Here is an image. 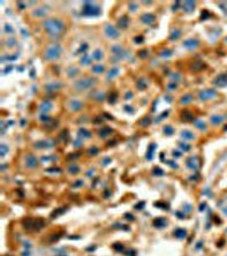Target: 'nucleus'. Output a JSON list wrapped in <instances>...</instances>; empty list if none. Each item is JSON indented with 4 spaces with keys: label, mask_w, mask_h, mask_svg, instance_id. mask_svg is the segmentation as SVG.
Returning a JSON list of instances; mask_svg holds the SVG:
<instances>
[{
    "label": "nucleus",
    "mask_w": 227,
    "mask_h": 256,
    "mask_svg": "<svg viewBox=\"0 0 227 256\" xmlns=\"http://www.w3.org/2000/svg\"><path fill=\"white\" fill-rule=\"evenodd\" d=\"M43 28L50 36H59L66 30L65 22L58 17H48L43 22Z\"/></svg>",
    "instance_id": "f257e3e1"
},
{
    "label": "nucleus",
    "mask_w": 227,
    "mask_h": 256,
    "mask_svg": "<svg viewBox=\"0 0 227 256\" xmlns=\"http://www.w3.org/2000/svg\"><path fill=\"white\" fill-rule=\"evenodd\" d=\"M96 82H97V80L94 78V77H83V78H80V80L75 81L73 87L76 91H86L88 89L94 88Z\"/></svg>",
    "instance_id": "f03ea898"
},
{
    "label": "nucleus",
    "mask_w": 227,
    "mask_h": 256,
    "mask_svg": "<svg viewBox=\"0 0 227 256\" xmlns=\"http://www.w3.org/2000/svg\"><path fill=\"white\" fill-rule=\"evenodd\" d=\"M24 229L28 231H39L40 229H43L44 226V221L40 218H25L22 221Z\"/></svg>",
    "instance_id": "7ed1b4c3"
},
{
    "label": "nucleus",
    "mask_w": 227,
    "mask_h": 256,
    "mask_svg": "<svg viewBox=\"0 0 227 256\" xmlns=\"http://www.w3.org/2000/svg\"><path fill=\"white\" fill-rule=\"evenodd\" d=\"M62 53V47L59 44H52L48 46L44 53V58L46 60H56Z\"/></svg>",
    "instance_id": "20e7f679"
},
{
    "label": "nucleus",
    "mask_w": 227,
    "mask_h": 256,
    "mask_svg": "<svg viewBox=\"0 0 227 256\" xmlns=\"http://www.w3.org/2000/svg\"><path fill=\"white\" fill-rule=\"evenodd\" d=\"M102 13L100 6L91 3V1H86L82 7V14L86 16H97Z\"/></svg>",
    "instance_id": "39448f33"
},
{
    "label": "nucleus",
    "mask_w": 227,
    "mask_h": 256,
    "mask_svg": "<svg viewBox=\"0 0 227 256\" xmlns=\"http://www.w3.org/2000/svg\"><path fill=\"white\" fill-rule=\"evenodd\" d=\"M104 31H105V35L108 38H112V39H117L120 36L118 29H117L114 25H112V24H106L104 27Z\"/></svg>",
    "instance_id": "423d86ee"
},
{
    "label": "nucleus",
    "mask_w": 227,
    "mask_h": 256,
    "mask_svg": "<svg viewBox=\"0 0 227 256\" xmlns=\"http://www.w3.org/2000/svg\"><path fill=\"white\" fill-rule=\"evenodd\" d=\"M217 96L216 90L213 89H205L202 90L200 94H198V97H200L201 100H209V99H213Z\"/></svg>",
    "instance_id": "0eeeda50"
},
{
    "label": "nucleus",
    "mask_w": 227,
    "mask_h": 256,
    "mask_svg": "<svg viewBox=\"0 0 227 256\" xmlns=\"http://www.w3.org/2000/svg\"><path fill=\"white\" fill-rule=\"evenodd\" d=\"M64 87V84L61 82H58V81H54V82H51V83H47L44 85V89L47 91V92H54L56 90H59Z\"/></svg>",
    "instance_id": "6e6552de"
},
{
    "label": "nucleus",
    "mask_w": 227,
    "mask_h": 256,
    "mask_svg": "<svg viewBox=\"0 0 227 256\" xmlns=\"http://www.w3.org/2000/svg\"><path fill=\"white\" fill-rule=\"evenodd\" d=\"M198 45H200V42L197 39H194V38H189V39H186L183 42V47L187 49V50H195Z\"/></svg>",
    "instance_id": "1a4fd4ad"
},
{
    "label": "nucleus",
    "mask_w": 227,
    "mask_h": 256,
    "mask_svg": "<svg viewBox=\"0 0 227 256\" xmlns=\"http://www.w3.org/2000/svg\"><path fill=\"white\" fill-rule=\"evenodd\" d=\"M213 83L217 87H226L227 85V75L226 74H220L216 77V80L213 81Z\"/></svg>",
    "instance_id": "9d476101"
},
{
    "label": "nucleus",
    "mask_w": 227,
    "mask_h": 256,
    "mask_svg": "<svg viewBox=\"0 0 227 256\" xmlns=\"http://www.w3.org/2000/svg\"><path fill=\"white\" fill-rule=\"evenodd\" d=\"M25 163H27V166L30 167V168H34L38 165V162H37V159L34 155H28L27 158H25Z\"/></svg>",
    "instance_id": "9b49d317"
},
{
    "label": "nucleus",
    "mask_w": 227,
    "mask_h": 256,
    "mask_svg": "<svg viewBox=\"0 0 227 256\" xmlns=\"http://www.w3.org/2000/svg\"><path fill=\"white\" fill-rule=\"evenodd\" d=\"M53 147V143L50 141H38L35 143V148L37 149H50Z\"/></svg>",
    "instance_id": "f8f14e48"
},
{
    "label": "nucleus",
    "mask_w": 227,
    "mask_h": 256,
    "mask_svg": "<svg viewBox=\"0 0 227 256\" xmlns=\"http://www.w3.org/2000/svg\"><path fill=\"white\" fill-rule=\"evenodd\" d=\"M155 20H156V16L153 14H144L141 16V21L144 24H151L155 22Z\"/></svg>",
    "instance_id": "ddd939ff"
},
{
    "label": "nucleus",
    "mask_w": 227,
    "mask_h": 256,
    "mask_svg": "<svg viewBox=\"0 0 227 256\" xmlns=\"http://www.w3.org/2000/svg\"><path fill=\"white\" fill-rule=\"evenodd\" d=\"M69 107L73 112H77L80 111L82 107H83V104L80 102V100H76V99H73L70 103H69Z\"/></svg>",
    "instance_id": "4468645a"
},
{
    "label": "nucleus",
    "mask_w": 227,
    "mask_h": 256,
    "mask_svg": "<svg viewBox=\"0 0 227 256\" xmlns=\"http://www.w3.org/2000/svg\"><path fill=\"white\" fill-rule=\"evenodd\" d=\"M195 1H185L182 5V8L186 13H191L195 9Z\"/></svg>",
    "instance_id": "2eb2a0df"
},
{
    "label": "nucleus",
    "mask_w": 227,
    "mask_h": 256,
    "mask_svg": "<svg viewBox=\"0 0 227 256\" xmlns=\"http://www.w3.org/2000/svg\"><path fill=\"white\" fill-rule=\"evenodd\" d=\"M46 14H47V9L45 8V6H43V7H38V8H36V9L33 12V15L36 16V17H43V16H45Z\"/></svg>",
    "instance_id": "dca6fc26"
},
{
    "label": "nucleus",
    "mask_w": 227,
    "mask_h": 256,
    "mask_svg": "<svg viewBox=\"0 0 227 256\" xmlns=\"http://www.w3.org/2000/svg\"><path fill=\"white\" fill-rule=\"evenodd\" d=\"M205 67H206V65H205V63H203V61H195V63H192V65H191V69H192L194 72H200V70L204 69Z\"/></svg>",
    "instance_id": "f3484780"
},
{
    "label": "nucleus",
    "mask_w": 227,
    "mask_h": 256,
    "mask_svg": "<svg viewBox=\"0 0 227 256\" xmlns=\"http://www.w3.org/2000/svg\"><path fill=\"white\" fill-rule=\"evenodd\" d=\"M187 164H188V167H190L192 170H196L198 167V158L196 156H192L187 160Z\"/></svg>",
    "instance_id": "a211bd4d"
},
{
    "label": "nucleus",
    "mask_w": 227,
    "mask_h": 256,
    "mask_svg": "<svg viewBox=\"0 0 227 256\" xmlns=\"http://www.w3.org/2000/svg\"><path fill=\"white\" fill-rule=\"evenodd\" d=\"M181 117H182V120L186 121V122L194 121V119H195L194 114H192L191 112H189V111H183V112H182V114H181Z\"/></svg>",
    "instance_id": "6ab92c4d"
},
{
    "label": "nucleus",
    "mask_w": 227,
    "mask_h": 256,
    "mask_svg": "<svg viewBox=\"0 0 227 256\" xmlns=\"http://www.w3.org/2000/svg\"><path fill=\"white\" fill-rule=\"evenodd\" d=\"M128 23H129V19H128V16H126V15H122V16L118 20V25H119L120 28H122V29H125V28L128 27Z\"/></svg>",
    "instance_id": "aec40b11"
},
{
    "label": "nucleus",
    "mask_w": 227,
    "mask_h": 256,
    "mask_svg": "<svg viewBox=\"0 0 227 256\" xmlns=\"http://www.w3.org/2000/svg\"><path fill=\"white\" fill-rule=\"evenodd\" d=\"M39 108H40L42 112H45V113H46V112H48V111L52 108V104H51V102L45 100V102H43V103L40 104Z\"/></svg>",
    "instance_id": "412c9836"
},
{
    "label": "nucleus",
    "mask_w": 227,
    "mask_h": 256,
    "mask_svg": "<svg viewBox=\"0 0 227 256\" xmlns=\"http://www.w3.org/2000/svg\"><path fill=\"white\" fill-rule=\"evenodd\" d=\"M191 100H192V96H191L190 94H186V95H183V96L181 97V99H180V104H181V105H186V104H189Z\"/></svg>",
    "instance_id": "4be33fe9"
},
{
    "label": "nucleus",
    "mask_w": 227,
    "mask_h": 256,
    "mask_svg": "<svg viewBox=\"0 0 227 256\" xmlns=\"http://www.w3.org/2000/svg\"><path fill=\"white\" fill-rule=\"evenodd\" d=\"M117 99H118V94H117V91H112V92L108 95V98H107V100H108L110 104H115Z\"/></svg>",
    "instance_id": "5701e85b"
},
{
    "label": "nucleus",
    "mask_w": 227,
    "mask_h": 256,
    "mask_svg": "<svg viewBox=\"0 0 227 256\" xmlns=\"http://www.w3.org/2000/svg\"><path fill=\"white\" fill-rule=\"evenodd\" d=\"M147 87H148V83H147V81H145L144 78H139V80L137 81V88H138L139 90H144Z\"/></svg>",
    "instance_id": "b1692460"
},
{
    "label": "nucleus",
    "mask_w": 227,
    "mask_h": 256,
    "mask_svg": "<svg viewBox=\"0 0 227 256\" xmlns=\"http://www.w3.org/2000/svg\"><path fill=\"white\" fill-rule=\"evenodd\" d=\"M104 66L103 65H100V64H97V65H95V66H92V68H91V70L94 72V73H96V74H99V73H103L104 72Z\"/></svg>",
    "instance_id": "393cba45"
},
{
    "label": "nucleus",
    "mask_w": 227,
    "mask_h": 256,
    "mask_svg": "<svg viewBox=\"0 0 227 256\" xmlns=\"http://www.w3.org/2000/svg\"><path fill=\"white\" fill-rule=\"evenodd\" d=\"M90 63H91V57H89L87 53H84L83 57L81 58V64H83V65H89Z\"/></svg>",
    "instance_id": "a878e982"
},
{
    "label": "nucleus",
    "mask_w": 227,
    "mask_h": 256,
    "mask_svg": "<svg viewBox=\"0 0 227 256\" xmlns=\"http://www.w3.org/2000/svg\"><path fill=\"white\" fill-rule=\"evenodd\" d=\"M181 136L183 138H186V140H192L194 138V134L191 132H189V130H182L181 132Z\"/></svg>",
    "instance_id": "bb28decb"
},
{
    "label": "nucleus",
    "mask_w": 227,
    "mask_h": 256,
    "mask_svg": "<svg viewBox=\"0 0 227 256\" xmlns=\"http://www.w3.org/2000/svg\"><path fill=\"white\" fill-rule=\"evenodd\" d=\"M174 234H175V237L177 238H179V239H182V238H185L186 237V231L183 230V229H178V230H175L174 231Z\"/></svg>",
    "instance_id": "cd10ccee"
},
{
    "label": "nucleus",
    "mask_w": 227,
    "mask_h": 256,
    "mask_svg": "<svg viewBox=\"0 0 227 256\" xmlns=\"http://www.w3.org/2000/svg\"><path fill=\"white\" fill-rule=\"evenodd\" d=\"M111 132H112V129H111L110 127H103V128L99 130V135H100L102 137H105V136H107Z\"/></svg>",
    "instance_id": "c85d7f7f"
},
{
    "label": "nucleus",
    "mask_w": 227,
    "mask_h": 256,
    "mask_svg": "<svg viewBox=\"0 0 227 256\" xmlns=\"http://www.w3.org/2000/svg\"><path fill=\"white\" fill-rule=\"evenodd\" d=\"M180 36H181V30L175 29L174 31H172V34H171V36H169V38H171L172 41H175V39L180 38Z\"/></svg>",
    "instance_id": "c756f323"
},
{
    "label": "nucleus",
    "mask_w": 227,
    "mask_h": 256,
    "mask_svg": "<svg viewBox=\"0 0 227 256\" xmlns=\"http://www.w3.org/2000/svg\"><path fill=\"white\" fill-rule=\"evenodd\" d=\"M77 73H78V69L75 68V67H69V68L67 69V75H68L69 77H74Z\"/></svg>",
    "instance_id": "7c9ffc66"
},
{
    "label": "nucleus",
    "mask_w": 227,
    "mask_h": 256,
    "mask_svg": "<svg viewBox=\"0 0 227 256\" xmlns=\"http://www.w3.org/2000/svg\"><path fill=\"white\" fill-rule=\"evenodd\" d=\"M155 226L156 227H163V226H165L167 223H166V220L164 219V218H158V219H156L155 220Z\"/></svg>",
    "instance_id": "2f4dec72"
},
{
    "label": "nucleus",
    "mask_w": 227,
    "mask_h": 256,
    "mask_svg": "<svg viewBox=\"0 0 227 256\" xmlns=\"http://www.w3.org/2000/svg\"><path fill=\"white\" fill-rule=\"evenodd\" d=\"M118 74H119V68H113V69H111V70L108 72V74H107V78H113V77H115Z\"/></svg>",
    "instance_id": "473e14b6"
},
{
    "label": "nucleus",
    "mask_w": 227,
    "mask_h": 256,
    "mask_svg": "<svg viewBox=\"0 0 227 256\" xmlns=\"http://www.w3.org/2000/svg\"><path fill=\"white\" fill-rule=\"evenodd\" d=\"M92 58L96 59V60H100L103 58V52L100 50H96L94 53H92Z\"/></svg>",
    "instance_id": "72a5a7b5"
},
{
    "label": "nucleus",
    "mask_w": 227,
    "mask_h": 256,
    "mask_svg": "<svg viewBox=\"0 0 227 256\" xmlns=\"http://www.w3.org/2000/svg\"><path fill=\"white\" fill-rule=\"evenodd\" d=\"M68 171H69V172H70L72 174H76V173H78L80 168H78V166H77V165L73 164V165H70V166L68 167Z\"/></svg>",
    "instance_id": "f704fd0d"
},
{
    "label": "nucleus",
    "mask_w": 227,
    "mask_h": 256,
    "mask_svg": "<svg viewBox=\"0 0 227 256\" xmlns=\"http://www.w3.org/2000/svg\"><path fill=\"white\" fill-rule=\"evenodd\" d=\"M221 121H222V117H220V116H213V117H211V122L213 125H218Z\"/></svg>",
    "instance_id": "c9c22d12"
},
{
    "label": "nucleus",
    "mask_w": 227,
    "mask_h": 256,
    "mask_svg": "<svg viewBox=\"0 0 227 256\" xmlns=\"http://www.w3.org/2000/svg\"><path fill=\"white\" fill-rule=\"evenodd\" d=\"M160 55L161 57H165V58H168V57L172 55V51L171 50H164L160 52Z\"/></svg>",
    "instance_id": "e433bc0d"
},
{
    "label": "nucleus",
    "mask_w": 227,
    "mask_h": 256,
    "mask_svg": "<svg viewBox=\"0 0 227 256\" xmlns=\"http://www.w3.org/2000/svg\"><path fill=\"white\" fill-rule=\"evenodd\" d=\"M177 88H178V85H177V83H174V82L168 83V85H167V90H168V91H173V90H175Z\"/></svg>",
    "instance_id": "4c0bfd02"
},
{
    "label": "nucleus",
    "mask_w": 227,
    "mask_h": 256,
    "mask_svg": "<svg viewBox=\"0 0 227 256\" xmlns=\"http://www.w3.org/2000/svg\"><path fill=\"white\" fill-rule=\"evenodd\" d=\"M171 77H172V82H179V81L181 80V75H180L179 73H174V74H172Z\"/></svg>",
    "instance_id": "58836bf2"
},
{
    "label": "nucleus",
    "mask_w": 227,
    "mask_h": 256,
    "mask_svg": "<svg viewBox=\"0 0 227 256\" xmlns=\"http://www.w3.org/2000/svg\"><path fill=\"white\" fill-rule=\"evenodd\" d=\"M155 149H156V146H155V144H151V146L149 147V152H148V156H147L148 159H151V158H152V152H153Z\"/></svg>",
    "instance_id": "ea45409f"
},
{
    "label": "nucleus",
    "mask_w": 227,
    "mask_h": 256,
    "mask_svg": "<svg viewBox=\"0 0 227 256\" xmlns=\"http://www.w3.org/2000/svg\"><path fill=\"white\" fill-rule=\"evenodd\" d=\"M150 122H151V119H150V118H144V119L142 120L139 124H141V126H142V127H145V126H148Z\"/></svg>",
    "instance_id": "a19ab883"
},
{
    "label": "nucleus",
    "mask_w": 227,
    "mask_h": 256,
    "mask_svg": "<svg viewBox=\"0 0 227 256\" xmlns=\"http://www.w3.org/2000/svg\"><path fill=\"white\" fill-rule=\"evenodd\" d=\"M164 133L167 134V135H171V134L173 133V128H172L171 126H166V127L164 128Z\"/></svg>",
    "instance_id": "79ce46f5"
},
{
    "label": "nucleus",
    "mask_w": 227,
    "mask_h": 256,
    "mask_svg": "<svg viewBox=\"0 0 227 256\" xmlns=\"http://www.w3.org/2000/svg\"><path fill=\"white\" fill-rule=\"evenodd\" d=\"M78 134H83V135H86V137H87V138L91 136V134H90V133H89L88 130H86V129H84V128L80 129V130H78Z\"/></svg>",
    "instance_id": "37998d69"
},
{
    "label": "nucleus",
    "mask_w": 227,
    "mask_h": 256,
    "mask_svg": "<svg viewBox=\"0 0 227 256\" xmlns=\"http://www.w3.org/2000/svg\"><path fill=\"white\" fill-rule=\"evenodd\" d=\"M209 16H210V13L208 11H203L201 14V20H206V19H209Z\"/></svg>",
    "instance_id": "c03bdc74"
},
{
    "label": "nucleus",
    "mask_w": 227,
    "mask_h": 256,
    "mask_svg": "<svg viewBox=\"0 0 227 256\" xmlns=\"http://www.w3.org/2000/svg\"><path fill=\"white\" fill-rule=\"evenodd\" d=\"M15 44H16V41H15L14 38H9V39H7V46L13 47V46H15Z\"/></svg>",
    "instance_id": "a18cd8bd"
},
{
    "label": "nucleus",
    "mask_w": 227,
    "mask_h": 256,
    "mask_svg": "<svg viewBox=\"0 0 227 256\" xmlns=\"http://www.w3.org/2000/svg\"><path fill=\"white\" fill-rule=\"evenodd\" d=\"M147 55H148V50H141L138 52V57H141V58H145Z\"/></svg>",
    "instance_id": "49530a36"
},
{
    "label": "nucleus",
    "mask_w": 227,
    "mask_h": 256,
    "mask_svg": "<svg viewBox=\"0 0 227 256\" xmlns=\"http://www.w3.org/2000/svg\"><path fill=\"white\" fill-rule=\"evenodd\" d=\"M6 152H8V147H7L6 144H3V146H1V156L4 157V156L6 155Z\"/></svg>",
    "instance_id": "de8ad7c7"
},
{
    "label": "nucleus",
    "mask_w": 227,
    "mask_h": 256,
    "mask_svg": "<svg viewBox=\"0 0 227 256\" xmlns=\"http://www.w3.org/2000/svg\"><path fill=\"white\" fill-rule=\"evenodd\" d=\"M5 31L6 33H9V34H13L14 33V30H13V28L11 27V24H6L5 25Z\"/></svg>",
    "instance_id": "09e8293b"
},
{
    "label": "nucleus",
    "mask_w": 227,
    "mask_h": 256,
    "mask_svg": "<svg viewBox=\"0 0 227 256\" xmlns=\"http://www.w3.org/2000/svg\"><path fill=\"white\" fill-rule=\"evenodd\" d=\"M196 126H197V128L198 129H205V125H204V122H202V121H197L196 122Z\"/></svg>",
    "instance_id": "8fccbe9b"
},
{
    "label": "nucleus",
    "mask_w": 227,
    "mask_h": 256,
    "mask_svg": "<svg viewBox=\"0 0 227 256\" xmlns=\"http://www.w3.org/2000/svg\"><path fill=\"white\" fill-rule=\"evenodd\" d=\"M180 148L183 149L185 151H188V150L190 149V146H189V144H180Z\"/></svg>",
    "instance_id": "3c124183"
},
{
    "label": "nucleus",
    "mask_w": 227,
    "mask_h": 256,
    "mask_svg": "<svg viewBox=\"0 0 227 256\" xmlns=\"http://www.w3.org/2000/svg\"><path fill=\"white\" fill-rule=\"evenodd\" d=\"M136 8H137V6H136L135 4H133V3H130V4H129V9H130L131 12H135V11H136Z\"/></svg>",
    "instance_id": "603ef678"
},
{
    "label": "nucleus",
    "mask_w": 227,
    "mask_h": 256,
    "mask_svg": "<svg viewBox=\"0 0 227 256\" xmlns=\"http://www.w3.org/2000/svg\"><path fill=\"white\" fill-rule=\"evenodd\" d=\"M87 49H88V45H87V44H83V46H81V47H80V50H78L77 52H81V51H82V52L84 53Z\"/></svg>",
    "instance_id": "864d4df0"
},
{
    "label": "nucleus",
    "mask_w": 227,
    "mask_h": 256,
    "mask_svg": "<svg viewBox=\"0 0 227 256\" xmlns=\"http://www.w3.org/2000/svg\"><path fill=\"white\" fill-rule=\"evenodd\" d=\"M134 41H135L136 43H142V42H143V37H142V36H138V37H135V39H134Z\"/></svg>",
    "instance_id": "5fc2aeb1"
},
{
    "label": "nucleus",
    "mask_w": 227,
    "mask_h": 256,
    "mask_svg": "<svg viewBox=\"0 0 227 256\" xmlns=\"http://www.w3.org/2000/svg\"><path fill=\"white\" fill-rule=\"evenodd\" d=\"M155 174H157V176H163V171L159 170V168H156V170H155Z\"/></svg>",
    "instance_id": "6e6d98bb"
},
{
    "label": "nucleus",
    "mask_w": 227,
    "mask_h": 256,
    "mask_svg": "<svg viewBox=\"0 0 227 256\" xmlns=\"http://www.w3.org/2000/svg\"><path fill=\"white\" fill-rule=\"evenodd\" d=\"M131 97H133V92H131V91L127 92V94H126V96H125V98H126V99H129V98H131Z\"/></svg>",
    "instance_id": "4d7b16f0"
},
{
    "label": "nucleus",
    "mask_w": 227,
    "mask_h": 256,
    "mask_svg": "<svg viewBox=\"0 0 227 256\" xmlns=\"http://www.w3.org/2000/svg\"><path fill=\"white\" fill-rule=\"evenodd\" d=\"M125 108H126V111H127V112H128V111H129L130 113H133V112H134V111L131 110V108H133L131 106H125Z\"/></svg>",
    "instance_id": "13d9d810"
},
{
    "label": "nucleus",
    "mask_w": 227,
    "mask_h": 256,
    "mask_svg": "<svg viewBox=\"0 0 227 256\" xmlns=\"http://www.w3.org/2000/svg\"><path fill=\"white\" fill-rule=\"evenodd\" d=\"M77 184H75L74 185V187H78V186H82L83 185V181H81V180H78V181H76Z\"/></svg>",
    "instance_id": "bf43d9fd"
},
{
    "label": "nucleus",
    "mask_w": 227,
    "mask_h": 256,
    "mask_svg": "<svg viewBox=\"0 0 227 256\" xmlns=\"http://www.w3.org/2000/svg\"><path fill=\"white\" fill-rule=\"evenodd\" d=\"M179 5H180V3H179V1H177V3H175V6L173 5V11H177V9H178V7H179Z\"/></svg>",
    "instance_id": "052dcab7"
},
{
    "label": "nucleus",
    "mask_w": 227,
    "mask_h": 256,
    "mask_svg": "<svg viewBox=\"0 0 227 256\" xmlns=\"http://www.w3.org/2000/svg\"><path fill=\"white\" fill-rule=\"evenodd\" d=\"M17 5H19V6H20V8H21V9H23V8H24V7H25V5H24V4H23V3H20V1H19V3H17Z\"/></svg>",
    "instance_id": "680f3d73"
},
{
    "label": "nucleus",
    "mask_w": 227,
    "mask_h": 256,
    "mask_svg": "<svg viewBox=\"0 0 227 256\" xmlns=\"http://www.w3.org/2000/svg\"><path fill=\"white\" fill-rule=\"evenodd\" d=\"M168 163H169V165H171V166H172V167H175V168H177V167H178V166H177V165H175V163H173V162H168Z\"/></svg>",
    "instance_id": "e2e57ef3"
}]
</instances>
